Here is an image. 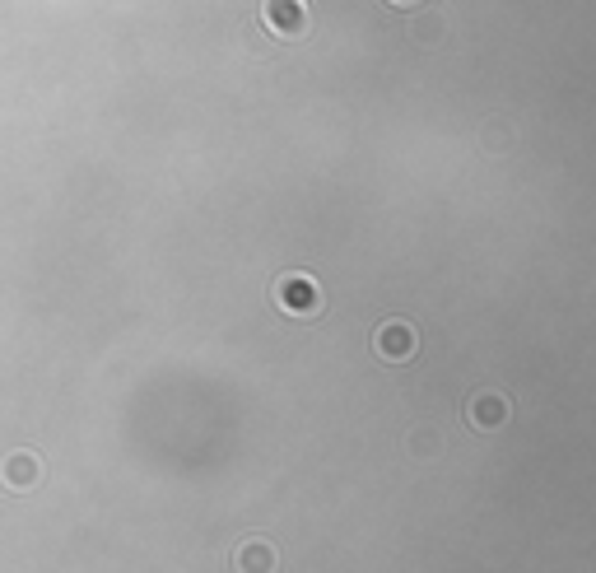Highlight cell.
I'll return each mask as SVG.
<instances>
[{
    "label": "cell",
    "instance_id": "obj_1",
    "mask_svg": "<svg viewBox=\"0 0 596 573\" xmlns=\"http://www.w3.org/2000/svg\"><path fill=\"white\" fill-rule=\"evenodd\" d=\"M271 19L285 28V33H298V28H303V5H298V0H271Z\"/></svg>",
    "mask_w": 596,
    "mask_h": 573
}]
</instances>
